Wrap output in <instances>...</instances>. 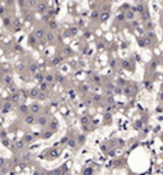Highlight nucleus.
<instances>
[{"mask_svg": "<svg viewBox=\"0 0 163 175\" xmlns=\"http://www.w3.org/2000/svg\"><path fill=\"white\" fill-rule=\"evenodd\" d=\"M54 38V34H48V40H52Z\"/></svg>", "mask_w": 163, "mask_h": 175, "instance_id": "obj_13", "label": "nucleus"}, {"mask_svg": "<svg viewBox=\"0 0 163 175\" xmlns=\"http://www.w3.org/2000/svg\"><path fill=\"white\" fill-rule=\"evenodd\" d=\"M4 164V159H0V166H3Z\"/></svg>", "mask_w": 163, "mask_h": 175, "instance_id": "obj_14", "label": "nucleus"}, {"mask_svg": "<svg viewBox=\"0 0 163 175\" xmlns=\"http://www.w3.org/2000/svg\"><path fill=\"white\" fill-rule=\"evenodd\" d=\"M127 18H133V13H127Z\"/></svg>", "mask_w": 163, "mask_h": 175, "instance_id": "obj_11", "label": "nucleus"}, {"mask_svg": "<svg viewBox=\"0 0 163 175\" xmlns=\"http://www.w3.org/2000/svg\"><path fill=\"white\" fill-rule=\"evenodd\" d=\"M37 94V90H32V96H36Z\"/></svg>", "mask_w": 163, "mask_h": 175, "instance_id": "obj_12", "label": "nucleus"}, {"mask_svg": "<svg viewBox=\"0 0 163 175\" xmlns=\"http://www.w3.org/2000/svg\"><path fill=\"white\" fill-rule=\"evenodd\" d=\"M44 8H45V6H44V4H43V6H40V7H38V10H40V11H41V13H44V11H43V10H44Z\"/></svg>", "mask_w": 163, "mask_h": 175, "instance_id": "obj_9", "label": "nucleus"}, {"mask_svg": "<svg viewBox=\"0 0 163 175\" xmlns=\"http://www.w3.org/2000/svg\"><path fill=\"white\" fill-rule=\"evenodd\" d=\"M26 122H28V123H33V116H26Z\"/></svg>", "mask_w": 163, "mask_h": 175, "instance_id": "obj_3", "label": "nucleus"}, {"mask_svg": "<svg viewBox=\"0 0 163 175\" xmlns=\"http://www.w3.org/2000/svg\"><path fill=\"white\" fill-rule=\"evenodd\" d=\"M36 36H37L38 38H40V37H44V31H43V30H37V31H36Z\"/></svg>", "mask_w": 163, "mask_h": 175, "instance_id": "obj_2", "label": "nucleus"}, {"mask_svg": "<svg viewBox=\"0 0 163 175\" xmlns=\"http://www.w3.org/2000/svg\"><path fill=\"white\" fill-rule=\"evenodd\" d=\"M38 122H40V125H45V118L43 116V118H40L38 119Z\"/></svg>", "mask_w": 163, "mask_h": 175, "instance_id": "obj_6", "label": "nucleus"}, {"mask_svg": "<svg viewBox=\"0 0 163 175\" xmlns=\"http://www.w3.org/2000/svg\"><path fill=\"white\" fill-rule=\"evenodd\" d=\"M51 81H54V75H47V82H51Z\"/></svg>", "mask_w": 163, "mask_h": 175, "instance_id": "obj_5", "label": "nucleus"}, {"mask_svg": "<svg viewBox=\"0 0 163 175\" xmlns=\"http://www.w3.org/2000/svg\"><path fill=\"white\" fill-rule=\"evenodd\" d=\"M160 99H162V100H163V92H162V93H160Z\"/></svg>", "mask_w": 163, "mask_h": 175, "instance_id": "obj_15", "label": "nucleus"}, {"mask_svg": "<svg viewBox=\"0 0 163 175\" xmlns=\"http://www.w3.org/2000/svg\"><path fill=\"white\" fill-rule=\"evenodd\" d=\"M40 89H41V90H45V89H47V83H43V85L40 86Z\"/></svg>", "mask_w": 163, "mask_h": 175, "instance_id": "obj_8", "label": "nucleus"}, {"mask_svg": "<svg viewBox=\"0 0 163 175\" xmlns=\"http://www.w3.org/2000/svg\"><path fill=\"white\" fill-rule=\"evenodd\" d=\"M36 79H37V81H43V75H37Z\"/></svg>", "mask_w": 163, "mask_h": 175, "instance_id": "obj_10", "label": "nucleus"}, {"mask_svg": "<svg viewBox=\"0 0 163 175\" xmlns=\"http://www.w3.org/2000/svg\"><path fill=\"white\" fill-rule=\"evenodd\" d=\"M84 174L91 175V174H92V170H91V168H87V170H85V171H84Z\"/></svg>", "mask_w": 163, "mask_h": 175, "instance_id": "obj_7", "label": "nucleus"}, {"mask_svg": "<svg viewBox=\"0 0 163 175\" xmlns=\"http://www.w3.org/2000/svg\"><path fill=\"white\" fill-rule=\"evenodd\" d=\"M38 108H40V107H38V104H33V106L30 107V110L33 111V112H37V111H38Z\"/></svg>", "mask_w": 163, "mask_h": 175, "instance_id": "obj_1", "label": "nucleus"}, {"mask_svg": "<svg viewBox=\"0 0 163 175\" xmlns=\"http://www.w3.org/2000/svg\"><path fill=\"white\" fill-rule=\"evenodd\" d=\"M106 19H108V13H104L101 15V21H106Z\"/></svg>", "mask_w": 163, "mask_h": 175, "instance_id": "obj_4", "label": "nucleus"}]
</instances>
